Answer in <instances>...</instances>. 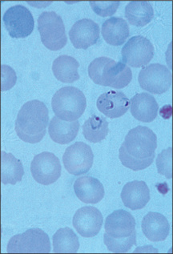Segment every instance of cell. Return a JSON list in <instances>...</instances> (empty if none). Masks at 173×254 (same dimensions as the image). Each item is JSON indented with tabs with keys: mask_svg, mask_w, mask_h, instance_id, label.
I'll return each instance as SVG.
<instances>
[{
	"mask_svg": "<svg viewBox=\"0 0 173 254\" xmlns=\"http://www.w3.org/2000/svg\"><path fill=\"white\" fill-rule=\"evenodd\" d=\"M94 161L92 148L84 142H75L66 148L63 156L64 168L70 174L79 176L88 173Z\"/></svg>",
	"mask_w": 173,
	"mask_h": 254,
	"instance_id": "obj_8",
	"label": "cell"
},
{
	"mask_svg": "<svg viewBox=\"0 0 173 254\" xmlns=\"http://www.w3.org/2000/svg\"><path fill=\"white\" fill-rule=\"evenodd\" d=\"M173 148L169 147L167 149L163 150L157 156V166L158 173L161 175L167 177L168 179H172L173 170H172V153Z\"/></svg>",
	"mask_w": 173,
	"mask_h": 254,
	"instance_id": "obj_27",
	"label": "cell"
},
{
	"mask_svg": "<svg viewBox=\"0 0 173 254\" xmlns=\"http://www.w3.org/2000/svg\"><path fill=\"white\" fill-rule=\"evenodd\" d=\"M154 47L148 38L135 36L123 45L121 54L123 63L133 67L148 64L154 57Z\"/></svg>",
	"mask_w": 173,
	"mask_h": 254,
	"instance_id": "obj_11",
	"label": "cell"
},
{
	"mask_svg": "<svg viewBox=\"0 0 173 254\" xmlns=\"http://www.w3.org/2000/svg\"><path fill=\"white\" fill-rule=\"evenodd\" d=\"M96 105L103 114L114 119L127 113L130 107V100L123 92L109 91L99 96Z\"/></svg>",
	"mask_w": 173,
	"mask_h": 254,
	"instance_id": "obj_15",
	"label": "cell"
},
{
	"mask_svg": "<svg viewBox=\"0 0 173 254\" xmlns=\"http://www.w3.org/2000/svg\"><path fill=\"white\" fill-rule=\"evenodd\" d=\"M157 137L149 127L137 126L128 131L119 148V157L123 166L133 171L143 170L154 161Z\"/></svg>",
	"mask_w": 173,
	"mask_h": 254,
	"instance_id": "obj_1",
	"label": "cell"
},
{
	"mask_svg": "<svg viewBox=\"0 0 173 254\" xmlns=\"http://www.w3.org/2000/svg\"><path fill=\"white\" fill-rule=\"evenodd\" d=\"M84 138L91 143H98L105 140L109 134V122L104 117L93 115L83 125Z\"/></svg>",
	"mask_w": 173,
	"mask_h": 254,
	"instance_id": "obj_26",
	"label": "cell"
},
{
	"mask_svg": "<svg viewBox=\"0 0 173 254\" xmlns=\"http://www.w3.org/2000/svg\"><path fill=\"white\" fill-rule=\"evenodd\" d=\"M127 21L120 17H112L104 22L102 36L105 41L113 46H119L125 43L130 34Z\"/></svg>",
	"mask_w": 173,
	"mask_h": 254,
	"instance_id": "obj_21",
	"label": "cell"
},
{
	"mask_svg": "<svg viewBox=\"0 0 173 254\" xmlns=\"http://www.w3.org/2000/svg\"><path fill=\"white\" fill-rule=\"evenodd\" d=\"M2 20L11 37L26 38L33 31V15L29 9L23 5H15L7 9Z\"/></svg>",
	"mask_w": 173,
	"mask_h": 254,
	"instance_id": "obj_10",
	"label": "cell"
},
{
	"mask_svg": "<svg viewBox=\"0 0 173 254\" xmlns=\"http://www.w3.org/2000/svg\"><path fill=\"white\" fill-rule=\"evenodd\" d=\"M51 250L49 237L40 229H28L14 236L7 246L9 254H49Z\"/></svg>",
	"mask_w": 173,
	"mask_h": 254,
	"instance_id": "obj_7",
	"label": "cell"
},
{
	"mask_svg": "<svg viewBox=\"0 0 173 254\" xmlns=\"http://www.w3.org/2000/svg\"><path fill=\"white\" fill-rule=\"evenodd\" d=\"M125 17L131 25L144 27L154 17L152 3L148 1H131L125 7Z\"/></svg>",
	"mask_w": 173,
	"mask_h": 254,
	"instance_id": "obj_22",
	"label": "cell"
},
{
	"mask_svg": "<svg viewBox=\"0 0 173 254\" xmlns=\"http://www.w3.org/2000/svg\"><path fill=\"white\" fill-rule=\"evenodd\" d=\"M53 112L59 119L77 121L84 114L87 100L81 90L67 86L58 89L52 100Z\"/></svg>",
	"mask_w": 173,
	"mask_h": 254,
	"instance_id": "obj_5",
	"label": "cell"
},
{
	"mask_svg": "<svg viewBox=\"0 0 173 254\" xmlns=\"http://www.w3.org/2000/svg\"><path fill=\"white\" fill-rule=\"evenodd\" d=\"M49 121L48 109L44 103L34 100L23 104L15 121V131L22 140L36 144L42 140Z\"/></svg>",
	"mask_w": 173,
	"mask_h": 254,
	"instance_id": "obj_3",
	"label": "cell"
},
{
	"mask_svg": "<svg viewBox=\"0 0 173 254\" xmlns=\"http://www.w3.org/2000/svg\"><path fill=\"white\" fill-rule=\"evenodd\" d=\"M79 62L74 57L63 55L53 62V74L62 83H74L79 79Z\"/></svg>",
	"mask_w": 173,
	"mask_h": 254,
	"instance_id": "obj_24",
	"label": "cell"
},
{
	"mask_svg": "<svg viewBox=\"0 0 173 254\" xmlns=\"http://www.w3.org/2000/svg\"><path fill=\"white\" fill-rule=\"evenodd\" d=\"M53 247L56 254H75L79 249V238L70 228L59 229L53 236Z\"/></svg>",
	"mask_w": 173,
	"mask_h": 254,
	"instance_id": "obj_25",
	"label": "cell"
},
{
	"mask_svg": "<svg viewBox=\"0 0 173 254\" xmlns=\"http://www.w3.org/2000/svg\"><path fill=\"white\" fill-rule=\"evenodd\" d=\"M88 75L96 84L120 89L129 84L132 73L125 63L115 62L108 57L95 59L88 67Z\"/></svg>",
	"mask_w": 173,
	"mask_h": 254,
	"instance_id": "obj_4",
	"label": "cell"
},
{
	"mask_svg": "<svg viewBox=\"0 0 173 254\" xmlns=\"http://www.w3.org/2000/svg\"><path fill=\"white\" fill-rule=\"evenodd\" d=\"M61 164L56 155L44 152L34 157L31 165L32 177L38 183L49 186L60 177Z\"/></svg>",
	"mask_w": 173,
	"mask_h": 254,
	"instance_id": "obj_12",
	"label": "cell"
},
{
	"mask_svg": "<svg viewBox=\"0 0 173 254\" xmlns=\"http://www.w3.org/2000/svg\"><path fill=\"white\" fill-rule=\"evenodd\" d=\"M79 130V121H63L54 117L49 124L48 133L56 143L67 144L75 140Z\"/></svg>",
	"mask_w": 173,
	"mask_h": 254,
	"instance_id": "obj_20",
	"label": "cell"
},
{
	"mask_svg": "<svg viewBox=\"0 0 173 254\" xmlns=\"http://www.w3.org/2000/svg\"><path fill=\"white\" fill-rule=\"evenodd\" d=\"M121 198L127 208L131 210L141 209L150 200V190L143 181H133L123 186Z\"/></svg>",
	"mask_w": 173,
	"mask_h": 254,
	"instance_id": "obj_16",
	"label": "cell"
},
{
	"mask_svg": "<svg viewBox=\"0 0 173 254\" xmlns=\"http://www.w3.org/2000/svg\"><path fill=\"white\" fill-rule=\"evenodd\" d=\"M120 2L118 1H91L90 5L92 6L94 12L100 16H111L115 14L117 9L119 7Z\"/></svg>",
	"mask_w": 173,
	"mask_h": 254,
	"instance_id": "obj_28",
	"label": "cell"
},
{
	"mask_svg": "<svg viewBox=\"0 0 173 254\" xmlns=\"http://www.w3.org/2000/svg\"><path fill=\"white\" fill-rule=\"evenodd\" d=\"M142 230L151 242H163L169 236L170 225L164 215L150 212L142 221Z\"/></svg>",
	"mask_w": 173,
	"mask_h": 254,
	"instance_id": "obj_19",
	"label": "cell"
},
{
	"mask_svg": "<svg viewBox=\"0 0 173 254\" xmlns=\"http://www.w3.org/2000/svg\"><path fill=\"white\" fill-rule=\"evenodd\" d=\"M104 242L107 248L115 254H123L136 245V221L131 213L119 209L106 218Z\"/></svg>",
	"mask_w": 173,
	"mask_h": 254,
	"instance_id": "obj_2",
	"label": "cell"
},
{
	"mask_svg": "<svg viewBox=\"0 0 173 254\" xmlns=\"http://www.w3.org/2000/svg\"><path fill=\"white\" fill-rule=\"evenodd\" d=\"M100 26L90 19H82L74 23L69 31V38L75 48L87 49L100 38Z\"/></svg>",
	"mask_w": 173,
	"mask_h": 254,
	"instance_id": "obj_14",
	"label": "cell"
},
{
	"mask_svg": "<svg viewBox=\"0 0 173 254\" xmlns=\"http://www.w3.org/2000/svg\"><path fill=\"white\" fill-rule=\"evenodd\" d=\"M131 113L137 121L150 123L157 118L159 105L154 96L146 92L136 94L130 101Z\"/></svg>",
	"mask_w": 173,
	"mask_h": 254,
	"instance_id": "obj_17",
	"label": "cell"
},
{
	"mask_svg": "<svg viewBox=\"0 0 173 254\" xmlns=\"http://www.w3.org/2000/svg\"><path fill=\"white\" fill-rule=\"evenodd\" d=\"M2 86L1 91L4 92L6 90L11 89L16 83L17 76L15 70L7 65H2Z\"/></svg>",
	"mask_w": 173,
	"mask_h": 254,
	"instance_id": "obj_29",
	"label": "cell"
},
{
	"mask_svg": "<svg viewBox=\"0 0 173 254\" xmlns=\"http://www.w3.org/2000/svg\"><path fill=\"white\" fill-rule=\"evenodd\" d=\"M75 195L85 204H97L105 196V188L95 177H79L74 183Z\"/></svg>",
	"mask_w": 173,
	"mask_h": 254,
	"instance_id": "obj_18",
	"label": "cell"
},
{
	"mask_svg": "<svg viewBox=\"0 0 173 254\" xmlns=\"http://www.w3.org/2000/svg\"><path fill=\"white\" fill-rule=\"evenodd\" d=\"M38 29L44 46L52 51L60 50L67 44L63 21L55 11H44L38 19Z\"/></svg>",
	"mask_w": 173,
	"mask_h": 254,
	"instance_id": "obj_6",
	"label": "cell"
},
{
	"mask_svg": "<svg viewBox=\"0 0 173 254\" xmlns=\"http://www.w3.org/2000/svg\"><path fill=\"white\" fill-rule=\"evenodd\" d=\"M138 81L145 91L161 95L171 88L172 73L165 65L151 64L142 68Z\"/></svg>",
	"mask_w": 173,
	"mask_h": 254,
	"instance_id": "obj_9",
	"label": "cell"
},
{
	"mask_svg": "<svg viewBox=\"0 0 173 254\" xmlns=\"http://www.w3.org/2000/svg\"><path fill=\"white\" fill-rule=\"evenodd\" d=\"M103 215L98 208L86 206L76 211L73 217L75 230L84 238H93L102 229Z\"/></svg>",
	"mask_w": 173,
	"mask_h": 254,
	"instance_id": "obj_13",
	"label": "cell"
},
{
	"mask_svg": "<svg viewBox=\"0 0 173 254\" xmlns=\"http://www.w3.org/2000/svg\"><path fill=\"white\" fill-rule=\"evenodd\" d=\"M24 175L21 161L11 153L1 152V182L3 185H15Z\"/></svg>",
	"mask_w": 173,
	"mask_h": 254,
	"instance_id": "obj_23",
	"label": "cell"
}]
</instances>
